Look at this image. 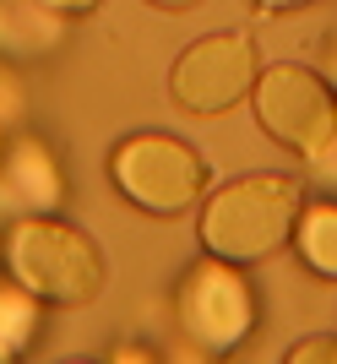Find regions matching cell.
Here are the masks:
<instances>
[{
    "label": "cell",
    "mask_w": 337,
    "mask_h": 364,
    "mask_svg": "<svg viewBox=\"0 0 337 364\" xmlns=\"http://www.w3.org/2000/svg\"><path fill=\"white\" fill-rule=\"evenodd\" d=\"M299 213H305V191L289 174H245V180H234L207 196L196 234L207 245V256L245 267V261L277 256L294 240Z\"/></svg>",
    "instance_id": "cell-1"
},
{
    "label": "cell",
    "mask_w": 337,
    "mask_h": 364,
    "mask_svg": "<svg viewBox=\"0 0 337 364\" xmlns=\"http://www.w3.org/2000/svg\"><path fill=\"white\" fill-rule=\"evenodd\" d=\"M6 277L22 283L38 304H92L104 289V256L82 228H65L55 218H16L0 245Z\"/></svg>",
    "instance_id": "cell-2"
},
{
    "label": "cell",
    "mask_w": 337,
    "mask_h": 364,
    "mask_svg": "<svg viewBox=\"0 0 337 364\" xmlns=\"http://www.w3.org/2000/svg\"><path fill=\"white\" fill-rule=\"evenodd\" d=\"M109 180L153 218H180L191 201L207 196V158L174 136H125L109 152Z\"/></svg>",
    "instance_id": "cell-3"
},
{
    "label": "cell",
    "mask_w": 337,
    "mask_h": 364,
    "mask_svg": "<svg viewBox=\"0 0 337 364\" xmlns=\"http://www.w3.org/2000/svg\"><path fill=\"white\" fill-rule=\"evenodd\" d=\"M256 120L277 147L321 164L337 141V92L305 65H272L256 76Z\"/></svg>",
    "instance_id": "cell-4"
},
{
    "label": "cell",
    "mask_w": 337,
    "mask_h": 364,
    "mask_svg": "<svg viewBox=\"0 0 337 364\" xmlns=\"http://www.w3.org/2000/svg\"><path fill=\"white\" fill-rule=\"evenodd\" d=\"M261 76V55L250 33H213V38H196L185 49L174 71H168V98L196 114V120H213V114H229L240 98L256 92Z\"/></svg>",
    "instance_id": "cell-5"
},
{
    "label": "cell",
    "mask_w": 337,
    "mask_h": 364,
    "mask_svg": "<svg viewBox=\"0 0 337 364\" xmlns=\"http://www.w3.org/2000/svg\"><path fill=\"white\" fill-rule=\"evenodd\" d=\"M174 321H180V332L191 337L196 353H229L256 326V299H250L245 277L234 272V261L207 256L180 277Z\"/></svg>",
    "instance_id": "cell-6"
},
{
    "label": "cell",
    "mask_w": 337,
    "mask_h": 364,
    "mask_svg": "<svg viewBox=\"0 0 337 364\" xmlns=\"http://www.w3.org/2000/svg\"><path fill=\"white\" fill-rule=\"evenodd\" d=\"M11 201H22V191H33V207L38 213H49L55 201H60V174H55V164H49V152L38 147V141H22V147L11 152V164H6V185H0Z\"/></svg>",
    "instance_id": "cell-7"
},
{
    "label": "cell",
    "mask_w": 337,
    "mask_h": 364,
    "mask_svg": "<svg viewBox=\"0 0 337 364\" xmlns=\"http://www.w3.org/2000/svg\"><path fill=\"white\" fill-rule=\"evenodd\" d=\"M299 256L321 277H337V207H310V213H299Z\"/></svg>",
    "instance_id": "cell-8"
},
{
    "label": "cell",
    "mask_w": 337,
    "mask_h": 364,
    "mask_svg": "<svg viewBox=\"0 0 337 364\" xmlns=\"http://www.w3.org/2000/svg\"><path fill=\"white\" fill-rule=\"evenodd\" d=\"M33 332H38V299H33L22 283H11V289H0V343L22 359L33 343Z\"/></svg>",
    "instance_id": "cell-9"
},
{
    "label": "cell",
    "mask_w": 337,
    "mask_h": 364,
    "mask_svg": "<svg viewBox=\"0 0 337 364\" xmlns=\"http://www.w3.org/2000/svg\"><path fill=\"white\" fill-rule=\"evenodd\" d=\"M289 359H294V364H332V359H337V337H321V343H299Z\"/></svg>",
    "instance_id": "cell-10"
},
{
    "label": "cell",
    "mask_w": 337,
    "mask_h": 364,
    "mask_svg": "<svg viewBox=\"0 0 337 364\" xmlns=\"http://www.w3.org/2000/svg\"><path fill=\"white\" fill-rule=\"evenodd\" d=\"M49 11H60V16H82V11H92L98 0H44Z\"/></svg>",
    "instance_id": "cell-11"
},
{
    "label": "cell",
    "mask_w": 337,
    "mask_h": 364,
    "mask_svg": "<svg viewBox=\"0 0 337 364\" xmlns=\"http://www.w3.org/2000/svg\"><path fill=\"white\" fill-rule=\"evenodd\" d=\"M147 6H158V11H191V6H201V0H147Z\"/></svg>",
    "instance_id": "cell-12"
},
{
    "label": "cell",
    "mask_w": 337,
    "mask_h": 364,
    "mask_svg": "<svg viewBox=\"0 0 337 364\" xmlns=\"http://www.w3.org/2000/svg\"><path fill=\"white\" fill-rule=\"evenodd\" d=\"M261 11H294V6H310V0H256Z\"/></svg>",
    "instance_id": "cell-13"
},
{
    "label": "cell",
    "mask_w": 337,
    "mask_h": 364,
    "mask_svg": "<svg viewBox=\"0 0 337 364\" xmlns=\"http://www.w3.org/2000/svg\"><path fill=\"white\" fill-rule=\"evenodd\" d=\"M11 359H16V353H11V348H6V343H0V364H11Z\"/></svg>",
    "instance_id": "cell-14"
}]
</instances>
